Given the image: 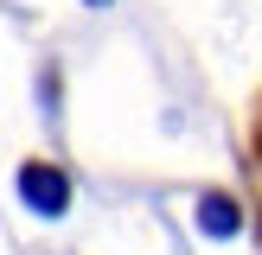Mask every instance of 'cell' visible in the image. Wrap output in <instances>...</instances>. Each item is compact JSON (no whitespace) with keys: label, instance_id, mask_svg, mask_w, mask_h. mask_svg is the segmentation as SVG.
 <instances>
[{"label":"cell","instance_id":"1","mask_svg":"<svg viewBox=\"0 0 262 255\" xmlns=\"http://www.w3.org/2000/svg\"><path fill=\"white\" fill-rule=\"evenodd\" d=\"M19 198L32 204L38 217H64V204H71V178H64L58 166L32 160V166H19Z\"/></svg>","mask_w":262,"mask_h":255},{"label":"cell","instance_id":"4","mask_svg":"<svg viewBox=\"0 0 262 255\" xmlns=\"http://www.w3.org/2000/svg\"><path fill=\"white\" fill-rule=\"evenodd\" d=\"M96 7H102V0H96Z\"/></svg>","mask_w":262,"mask_h":255},{"label":"cell","instance_id":"2","mask_svg":"<svg viewBox=\"0 0 262 255\" xmlns=\"http://www.w3.org/2000/svg\"><path fill=\"white\" fill-rule=\"evenodd\" d=\"M243 178H250V211H256V236H262V96L250 109V134H243Z\"/></svg>","mask_w":262,"mask_h":255},{"label":"cell","instance_id":"3","mask_svg":"<svg viewBox=\"0 0 262 255\" xmlns=\"http://www.w3.org/2000/svg\"><path fill=\"white\" fill-rule=\"evenodd\" d=\"M205 230H211V236H230V230H237V204L230 198H205Z\"/></svg>","mask_w":262,"mask_h":255}]
</instances>
